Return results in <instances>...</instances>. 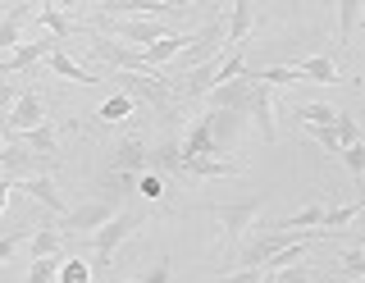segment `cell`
I'll return each mask as SVG.
<instances>
[{
    "label": "cell",
    "instance_id": "1",
    "mask_svg": "<svg viewBox=\"0 0 365 283\" xmlns=\"http://www.w3.org/2000/svg\"><path fill=\"white\" fill-rule=\"evenodd\" d=\"M137 229H142V215H133V210L114 215L106 229L96 233V242H91V247H96V265H91V274H106L110 260H114V252H119V242H123V237H133Z\"/></svg>",
    "mask_w": 365,
    "mask_h": 283
},
{
    "label": "cell",
    "instance_id": "2",
    "mask_svg": "<svg viewBox=\"0 0 365 283\" xmlns=\"http://www.w3.org/2000/svg\"><path fill=\"white\" fill-rule=\"evenodd\" d=\"M55 51H60V41H55V37H32V41H23V46H19L14 55H5V60H0V73H19V69H32V64L51 60Z\"/></svg>",
    "mask_w": 365,
    "mask_h": 283
},
{
    "label": "cell",
    "instance_id": "3",
    "mask_svg": "<svg viewBox=\"0 0 365 283\" xmlns=\"http://www.w3.org/2000/svg\"><path fill=\"white\" fill-rule=\"evenodd\" d=\"M110 220H114L110 201H87V206H78V210L64 215V233H101Z\"/></svg>",
    "mask_w": 365,
    "mask_h": 283
},
{
    "label": "cell",
    "instance_id": "4",
    "mask_svg": "<svg viewBox=\"0 0 365 283\" xmlns=\"http://www.w3.org/2000/svg\"><path fill=\"white\" fill-rule=\"evenodd\" d=\"M114 37H123L128 46L151 51L155 41H165V37H169V28L160 24V19H128V24H119V28H114Z\"/></svg>",
    "mask_w": 365,
    "mask_h": 283
},
{
    "label": "cell",
    "instance_id": "5",
    "mask_svg": "<svg viewBox=\"0 0 365 283\" xmlns=\"http://www.w3.org/2000/svg\"><path fill=\"white\" fill-rule=\"evenodd\" d=\"M215 215H220V229H224L228 237H247V229L256 224V215H260V197L237 201V206H220Z\"/></svg>",
    "mask_w": 365,
    "mask_h": 283
},
{
    "label": "cell",
    "instance_id": "6",
    "mask_svg": "<svg viewBox=\"0 0 365 283\" xmlns=\"http://www.w3.org/2000/svg\"><path fill=\"white\" fill-rule=\"evenodd\" d=\"M192 46H197V32H169L165 41H155L151 51H142V64H146V69L155 73L160 64H169V60H174V55H182V51H192Z\"/></svg>",
    "mask_w": 365,
    "mask_h": 283
},
{
    "label": "cell",
    "instance_id": "7",
    "mask_svg": "<svg viewBox=\"0 0 365 283\" xmlns=\"http://www.w3.org/2000/svg\"><path fill=\"white\" fill-rule=\"evenodd\" d=\"M41 123H46V110H41V96H37V92H23V96L14 101V110H9V128H14V133H19V138H23V133H32V128H41Z\"/></svg>",
    "mask_w": 365,
    "mask_h": 283
},
{
    "label": "cell",
    "instance_id": "8",
    "mask_svg": "<svg viewBox=\"0 0 365 283\" xmlns=\"http://www.w3.org/2000/svg\"><path fill=\"white\" fill-rule=\"evenodd\" d=\"M37 14V5H14L0 14V46H5L9 55H14L23 46V28H28V19Z\"/></svg>",
    "mask_w": 365,
    "mask_h": 283
},
{
    "label": "cell",
    "instance_id": "9",
    "mask_svg": "<svg viewBox=\"0 0 365 283\" xmlns=\"http://www.w3.org/2000/svg\"><path fill=\"white\" fill-rule=\"evenodd\" d=\"M210 110H228V115H242V110L251 106V78H237V83H228V87H215L210 96Z\"/></svg>",
    "mask_w": 365,
    "mask_h": 283
},
{
    "label": "cell",
    "instance_id": "10",
    "mask_svg": "<svg viewBox=\"0 0 365 283\" xmlns=\"http://www.w3.org/2000/svg\"><path fill=\"white\" fill-rule=\"evenodd\" d=\"M169 9H178L182 5H165V0H106V5H101V14H128V19H160V14H169Z\"/></svg>",
    "mask_w": 365,
    "mask_h": 283
},
{
    "label": "cell",
    "instance_id": "11",
    "mask_svg": "<svg viewBox=\"0 0 365 283\" xmlns=\"http://www.w3.org/2000/svg\"><path fill=\"white\" fill-rule=\"evenodd\" d=\"M32 160H37V155H32L28 146L19 142V133H14V138H9L5 146H0V169L9 174V183H23V174L32 169Z\"/></svg>",
    "mask_w": 365,
    "mask_h": 283
},
{
    "label": "cell",
    "instance_id": "12",
    "mask_svg": "<svg viewBox=\"0 0 365 283\" xmlns=\"http://www.w3.org/2000/svg\"><path fill=\"white\" fill-rule=\"evenodd\" d=\"M251 119H256V133H260V138H265V142H274V138H279V133H274V106H269V87L265 83H251Z\"/></svg>",
    "mask_w": 365,
    "mask_h": 283
},
{
    "label": "cell",
    "instance_id": "13",
    "mask_svg": "<svg viewBox=\"0 0 365 283\" xmlns=\"http://www.w3.org/2000/svg\"><path fill=\"white\" fill-rule=\"evenodd\" d=\"M14 187H23V192H28V197H37L46 210H55V215H68V210H64V197H60V187H55V178H51V174L23 178V183H14Z\"/></svg>",
    "mask_w": 365,
    "mask_h": 283
},
{
    "label": "cell",
    "instance_id": "14",
    "mask_svg": "<svg viewBox=\"0 0 365 283\" xmlns=\"http://www.w3.org/2000/svg\"><path fill=\"white\" fill-rule=\"evenodd\" d=\"M247 32H251V0H237V5L228 9V41H224V51L247 46Z\"/></svg>",
    "mask_w": 365,
    "mask_h": 283
},
{
    "label": "cell",
    "instance_id": "15",
    "mask_svg": "<svg viewBox=\"0 0 365 283\" xmlns=\"http://www.w3.org/2000/svg\"><path fill=\"white\" fill-rule=\"evenodd\" d=\"M324 215H329V206H306V210H297V215H288V220H279V229L283 233H306V229H324Z\"/></svg>",
    "mask_w": 365,
    "mask_h": 283
},
{
    "label": "cell",
    "instance_id": "16",
    "mask_svg": "<svg viewBox=\"0 0 365 283\" xmlns=\"http://www.w3.org/2000/svg\"><path fill=\"white\" fill-rule=\"evenodd\" d=\"M46 64H51V73L68 78V83H83V87H96V83H101V73H87L83 64H73V60H68L64 51H55V55H51V60H46Z\"/></svg>",
    "mask_w": 365,
    "mask_h": 283
},
{
    "label": "cell",
    "instance_id": "17",
    "mask_svg": "<svg viewBox=\"0 0 365 283\" xmlns=\"http://www.w3.org/2000/svg\"><path fill=\"white\" fill-rule=\"evenodd\" d=\"M174 174H192V178H228V174H237V165H233V160H182Z\"/></svg>",
    "mask_w": 365,
    "mask_h": 283
},
{
    "label": "cell",
    "instance_id": "18",
    "mask_svg": "<svg viewBox=\"0 0 365 283\" xmlns=\"http://www.w3.org/2000/svg\"><path fill=\"white\" fill-rule=\"evenodd\" d=\"M297 73L311 78V83H342V73L334 69L329 55H311V60H302V64H297Z\"/></svg>",
    "mask_w": 365,
    "mask_h": 283
},
{
    "label": "cell",
    "instance_id": "19",
    "mask_svg": "<svg viewBox=\"0 0 365 283\" xmlns=\"http://www.w3.org/2000/svg\"><path fill=\"white\" fill-rule=\"evenodd\" d=\"M28 256H32V260L60 256V229H32V237H28Z\"/></svg>",
    "mask_w": 365,
    "mask_h": 283
},
{
    "label": "cell",
    "instance_id": "20",
    "mask_svg": "<svg viewBox=\"0 0 365 283\" xmlns=\"http://www.w3.org/2000/svg\"><path fill=\"white\" fill-rule=\"evenodd\" d=\"M23 146H28V151L32 155H55V123L51 119H46L41 123V128H32V133H23V138H19Z\"/></svg>",
    "mask_w": 365,
    "mask_h": 283
},
{
    "label": "cell",
    "instance_id": "21",
    "mask_svg": "<svg viewBox=\"0 0 365 283\" xmlns=\"http://www.w3.org/2000/svg\"><path fill=\"white\" fill-rule=\"evenodd\" d=\"M361 24V0H342L338 5V41L351 46V28Z\"/></svg>",
    "mask_w": 365,
    "mask_h": 283
},
{
    "label": "cell",
    "instance_id": "22",
    "mask_svg": "<svg viewBox=\"0 0 365 283\" xmlns=\"http://www.w3.org/2000/svg\"><path fill=\"white\" fill-rule=\"evenodd\" d=\"M297 119H302L306 128H334V123H338V110L334 106H302V110H297Z\"/></svg>",
    "mask_w": 365,
    "mask_h": 283
},
{
    "label": "cell",
    "instance_id": "23",
    "mask_svg": "<svg viewBox=\"0 0 365 283\" xmlns=\"http://www.w3.org/2000/svg\"><path fill=\"white\" fill-rule=\"evenodd\" d=\"M251 78V83H265V87H274V83H279V87H288V83H302V73H297V64H292V69H283V64H274V69H260V73H247Z\"/></svg>",
    "mask_w": 365,
    "mask_h": 283
},
{
    "label": "cell",
    "instance_id": "24",
    "mask_svg": "<svg viewBox=\"0 0 365 283\" xmlns=\"http://www.w3.org/2000/svg\"><path fill=\"white\" fill-rule=\"evenodd\" d=\"M60 265H64L60 256H51V260H32V265H28V283H60Z\"/></svg>",
    "mask_w": 365,
    "mask_h": 283
},
{
    "label": "cell",
    "instance_id": "25",
    "mask_svg": "<svg viewBox=\"0 0 365 283\" xmlns=\"http://www.w3.org/2000/svg\"><path fill=\"white\" fill-rule=\"evenodd\" d=\"M37 19H41L46 28H51V37H55V41H64L68 32H73V24H68V19H64L55 5H41V9H37Z\"/></svg>",
    "mask_w": 365,
    "mask_h": 283
},
{
    "label": "cell",
    "instance_id": "26",
    "mask_svg": "<svg viewBox=\"0 0 365 283\" xmlns=\"http://www.w3.org/2000/svg\"><path fill=\"white\" fill-rule=\"evenodd\" d=\"M128 115H133V96L128 92H114L106 106H101V119H106V123H119V119H128Z\"/></svg>",
    "mask_w": 365,
    "mask_h": 283
},
{
    "label": "cell",
    "instance_id": "27",
    "mask_svg": "<svg viewBox=\"0 0 365 283\" xmlns=\"http://www.w3.org/2000/svg\"><path fill=\"white\" fill-rule=\"evenodd\" d=\"M114 165H119V174H128V169L137 174V169L146 165V146H142V142H123V146H119V160H114Z\"/></svg>",
    "mask_w": 365,
    "mask_h": 283
},
{
    "label": "cell",
    "instance_id": "28",
    "mask_svg": "<svg viewBox=\"0 0 365 283\" xmlns=\"http://www.w3.org/2000/svg\"><path fill=\"white\" fill-rule=\"evenodd\" d=\"M338 269L361 283V279H365V242H361V247H351V252H342V256H338Z\"/></svg>",
    "mask_w": 365,
    "mask_h": 283
},
{
    "label": "cell",
    "instance_id": "29",
    "mask_svg": "<svg viewBox=\"0 0 365 283\" xmlns=\"http://www.w3.org/2000/svg\"><path fill=\"white\" fill-rule=\"evenodd\" d=\"M60 283H91V265H87V260H64V265H60Z\"/></svg>",
    "mask_w": 365,
    "mask_h": 283
},
{
    "label": "cell",
    "instance_id": "30",
    "mask_svg": "<svg viewBox=\"0 0 365 283\" xmlns=\"http://www.w3.org/2000/svg\"><path fill=\"white\" fill-rule=\"evenodd\" d=\"M356 215H361V201H356V206H334V210L324 215V233H329V229H342V224H351Z\"/></svg>",
    "mask_w": 365,
    "mask_h": 283
},
{
    "label": "cell",
    "instance_id": "31",
    "mask_svg": "<svg viewBox=\"0 0 365 283\" xmlns=\"http://www.w3.org/2000/svg\"><path fill=\"white\" fill-rule=\"evenodd\" d=\"M334 128H338L342 146H356V142H361V128H356V119H351L347 110H338V123H334Z\"/></svg>",
    "mask_w": 365,
    "mask_h": 283
},
{
    "label": "cell",
    "instance_id": "32",
    "mask_svg": "<svg viewBox=\"0 0 365 283\" xmlns=\"http://www.w3.org/2000/svg\"><path fill=\"white\" fill-rule=\"evenodd\" d=\"M342 165L351 169V178H361V174H365V142L347 146V151H342Z\"/></svg>",
    "mask_w": 365,
    "mask_h": 283
},
{
    "label": "cell",
    "instance_id": "33",
    "mask_svg": "<svg viewBox=\"0 0 365 283\" xmlns=\"http://www.w3.org/2000/svg\"><path fill=\"white\" fill-rule=\"evenodd\" d=\"M311 133H315V142L324 146L329 155H342V151H347V146H342V138H338V128H311Z\"/></svg>",
    "mask_w": 365,
    "mask_h": 283
},
{
    "label": "cell",
    "instance_id": "34",
    "mask_svg": "<svg viewBox=\"0 0 365 283\" xmlns=\"http://www.w3.org/2000/svg\"><path fill=\"white\" fill-rule=\"evenodd\" d=\"M269 283H315V279H311V269H306V265H292V269L269 274Z\"/></svg>",
    "mask_w": 365,
    "mask_h": 283
},
{
    "label": "cell",
    "instance_id": "35",
    "mask_svg": "<svg viewBox=\"0 0 365 283\" xmlns=\"http://www.w3.org/2000/svg\"><path fill=\"white\" fill-rule=\"evenodd\" d=\"M32 233H9V237H0V265H5V260H14V252L23 242H28Z\"/></svg>",
    "mask_w": 365,
    "mask_h": 283
},
{
    "label": "cell",
    "instance_id": "36",
    "mask_svg": "<svg viewBox=\"0 0 365 283\" xmlns=\"http://www.w3.org/2000/svg\"><path fill=\"white\" fill-rule=\"evenodd\" d=\"M137 283H169V256H160V260H155V265L146 269V274L137 279Z\"/></svg>",
    "mask_w": 365,
    "mask_h": 283
},
{
    "label": "cell",
    "instance_id": "37",
    "mask_svg": "<svg viewBox=\"0 0 365 283\" xmlns=\"http://www.w3.org/2000/svg\"><path fill=\"white\" fill-rule=\"evenodd\" d=\"M224 283H269V274H265V269H233Z\"/></svg>",
    "mask_w": 365,
    "mask_h": 283
},
{
    "label": "cell",
    "instance_id": "38",
    "mask_svg": "<svg viewBox=\"0 0 365 283\" xmlns=\"http://www.w3.org/2000/svg\"><path fill=\"white\" fill-rule=\"evenodd\" d=\"M23 92H19V87L14 83H0V115H9V110H14V101H19Z\"/></svg>",
    "mask_w": 365,
    "mask_h": 283
},
{
    "label": "cell",
    "instance_id": "39",
    "mask_svg": "<svg viewBox=\"0 0 365 283\" xmlns=\"http://www.w3.org/2000/svg\"><path fill=\"white\" fill-rule=\"evenodd\" d=\"M142 192L146 197H160V178H142Z\"/></svg>",
    "mask_w": 365,
    "mask_h": 283
},
{
    "label": "cell",
    "instance_id": "40",
    "mask_svg": "<svg viewBox=\"0 0 365 283\" xmlns=\"http://www.w3.org/2000/svg\"><path fill=\"white\" fill-rule=\"evenodd\" d=\"M9 192H14V183L5 178V183H0V215H5V201H9Z\"/></svg>",
    "mask_w": 365,
    "mask_h": 283
},
{
    "label": "cell",
    "instance_id": "41",
    "mask_svg": "<svg viewBox=\"0 0 365 283\" xmlns=\"http://www.w3.org/2000/svg\"><path fill=\"white\" fill-rule=\"evenodd\" d=\"M123 283H137V279H123Z\"/></svg>",
    "mask_w": 365,
    "mask_h": 283
},
{
    "label": "cell",
    "instance_id": "42",
    "mask_svg": "<svg viewBox=\"0 0 365 283\" xmlns=\"http://www.w3.org/2000/svg\"><path fill=\"white\" fill-rule=\"evenodd\" d=\"M0 146H5V142H0Z\"/></svg>",
    "mask_w": 365,
    "mask_h": 283
},
{
    "label": "cell",
    "instance_id": "43",
    "mask_svg": "<svg viewBox=\"0 0 365 283\" xmlns=\"http://www.w3.org/2000/svg\"><path fill=\"white\" fill-rule=\"evenodd\" d=\"M361 283H365V279H361Z\"/></svg>",
    "mask_w": 365,
    "mask_h": 283
}]
</instances>
